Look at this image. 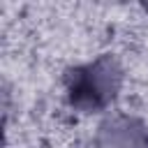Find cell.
<instances>
[{"mask_svg": "<svg viewBox=\"0 0 148 148\" xmlns=\"http://www.w3.org/2000/svg\"><path fill=\"white\" fill-rule=\"evenodd\" d=\"M120 83V72L111 58L97 60L95 65H88L83 69H76L72 74L69 83V95L72 102L86 111L104 106L118 90Z\"/></svg>", "mask_w": 148, "mask_h": 148, "instance_id": "obj_1", "label": "cell"}, {"mask_svg": "<svg viewBox=\"0 0 148 148\" xmlns=\"http://www.w3.org/2000/svg\"><path fill=\"white\" fill-rule=\"evenodd\" d=\"M111 148H148V130L136 120H113L104 127Z\"/></svg>", "mask_w": 148, "mask_h": 148, "instance_id": "obj_2", "label": "cell"}]
</instances>
